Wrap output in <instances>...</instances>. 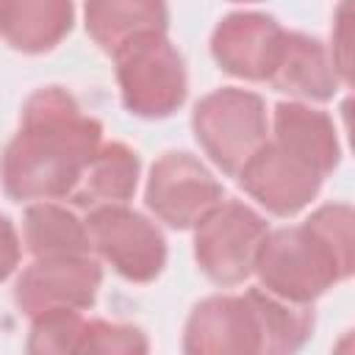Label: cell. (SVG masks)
<instances>
[{
    "instance_id": "6da1fadb",
    "label": "cell",
    "mask_w": 355,
    "mask_h": 355,
    "mask_svg": "<svg viewBox=\"0 0 355 355\" xmlns=\"http://www.w3.org/2000/svg\"><path fill=\"white\" fill-rule=\"evenodd\" d=\"M100 144L103 125L69 92L44 86L25 100L19 130L3 153V189L17 202L69 200Z\"/></svg>"
},
{
    "instance_id": "7a4b0ae2",
    "label": "cell",
    "mask_w": 355,
    "mask_h": 355,
    "mask_svg": "<svg viewBox=\"0 0 355 355\" xmlns=\"http://www.w3.org/2000/svg\"><path fill=\"white\" fill-rule=\"evenodd\" d=\"M352 208L344 202L316 208L302 225L266 236L252 275L266 294L308 305L352 275Z\"/></svg>"
},
{
    "instance_id": "3957f363",
    "label": "cell",
    "mask_w": 355,
    "mask_h": 355,
    "mask_svg": "<svg viewBox=\"0 0 355 355\" xmlns=\"http://www.w3.org/2000/svg\"><path fill=\"white\" fill-rule=\"evenodd\" d=\"M313 333V311L247 288L194 305L183 330V355H297Z\"/></svg>"
},
{
    "instance_id": "277c9868",
    "label": "cell",
    "mask_w": 355,
    "mask_h": 355,
    "mask_svg": "<svg viewBox=\"0 0 355 355\" xmlns=\"http://www.w3.org/2000/svg\"><path fill=\"white\" fill-rule=\"evenodd\" d=\"M116 80L122 103L144 119H164L186 100V67L164 31H147L125 42L116 53Z\"/></svg>"
},
{
    "instance_id": "5b68a950",
    "label": "cell",
    "mask_w": 355,
    "mask_h": 355,
    "mask_svg": "<svg viewBox=\"0 0 355 355\" xmlns=\"http://www.w3.org/2000/svg\"><path fill=\"white\" fill-rule=\"evenodd\" d=\"M191 128L202 153L225 175H239V169L269 139L263 100L255 92L236 86L205 94L191 114Z\"/></svg>"
},
{
    "instance_id": "8992f818",
    "label": "cell",
    "mask_w": 355,
    "mask_h": 355,
    "mask_svg": "<svg viewBox=\"0 0 355 355\" xmlns=\"http://www.w3.org/2000/svg\"><path fill=\"white\" fill-rule=\"evenodd\" d=\"M269 236L261 214L239 200H222L194 227V258L202 275L219 286L244 283Z\"/></svg>"
},
{
    "instance_id": "52a82bcc",
    "label": "cell",
    "mask_w": 355,
    "mask_h": 355,
    "mask_svg": "<svg viewBox=\"0 0 355 355\" xmlns=\"http://www.w3.org/2000/svg\"><path fill=\"white\" fill-rule=\"evenodd\" d=\"M147 208L175 230L197 227L222 200V183L191 153H164L147 178Z\"/></svg>"
},
{
    "instance_id": "ba28073f",
    "label": "cell",
    "mask_w": 355,
    "mask_h": 355,
    "mask_svg": "<svg viewBox=\"0 0 355 355\" xmlns=\"http://www.w3.org/2000/svg\"><path fill=\"white\" fill-rule=\"evenodd\" d=\"M92 250L130 283H150L166 263V241L161 230L125 205L94 208L86 216Z\"/></svg>"
},
{
    "instance_id": "9c48e42d",
    "label": "cell",
    "mask_w": 355,
    "mask_h": 355,
    "mask_svg": "<svg viewBox=\"0 0 355 355\" xmlns=\"http://www.w3.org/2000/svg\"><path fill=\"white\" fill-rule=\"evenodd\" d=\"M103 269L92 255L33 258L17 277L14 300L31 319L44 311H83L97 300Z\"/></svg>"
},
{
    "instance_id": "30bf717a",
    "label": "cell",
    "mask_w": 355,
    "mask_h": 355,
    "mask_svg": "<svg viewBox=\"0 0 355 355\" xmlns=\"http://www.w3.org/2000/svg\"><path fill=\"white\" fill-rule=\"evenodd\" d=\"M239 186L269 214L291 216L302 211L322 189V175L286 147L266 139V144L239 169Z\"/></svg>"
},
{
    "instance_id": "8fae6325",
    "label": "cell",
    "mask_w": 355,
    "mask_h": 355,
    "mask_svg": "<svg viewBox=\"0 0 355 355\" xmlns=\"http://www.w3.org/2000/svg\"><path fill=\"white\" fill-rule=\"evenodd\" d=\"M286 31L275 17L263 11H233L219 19L211 36V53L216 64L244 80H269Z\"/></svg>"
},
{
    "instance_id": "7c38bea8",
    "label": "cell",
    "mask_w": 355,
    "mask_h": 355,
    "mask_svg": "<svg viewBox=\"0 0 355 355\" xmlns=\"http://www.w3.org/2000/svg\"><path fill=\"white\" fill-rule=\"evenodd\" d=\"M269 83L288 97L324 103L338 92L341 78L333 67L327 47L319 39L286 31L280 58L269 75Z\"/></svg>"
},
{
    "instance_id": "4fadbf2b",
    "label": "cell",
    "mask_w": 355,
    "mask_h": 355,
    "mask_svg": "<svg viewBox=\"0 0 355 355\" xmlns=\"http://www.w3.org/2000/svg\"><path fill=\"white\" fill-rule=\"evenodd\" d=\"M272 141L302 158L327 178L341 158L333 119L305 103H277L272 114Z\"/></svg>"
},
{
    "instance_id": "5bb4252c",
    "label": "cell",
    "mask_w": 355,
    "mask_h": 355,
    "mask_svg": "<svg viewBox=\"0 0 355 355\" xmlns=\"http://www.w3.org/2000/svg\"><path fill=\"white\" fill-rule=\"evenodd\" d=\"M139 183V155L122 141L100 144L94 158L89 161L86 172L80 175L69 202L78 208H108L125 205Z\"/></svg>"
},
{
    "instance_id": "9a60e30c",
    "label": "cell",
    "mask_w": 355,
    "mask_h": 355,
    "mask_svg": "<svg viewBox=\"0 0 355 355\" xmlns=\"http://www.w3.org/2000/svg\"><path fill=\"white\" fill-rule=\"evenodd\" d=\"M75 8L61 0H3L0 36L19 53L53 50L72 28Z\"/></svg>"
},
{
    "instance_id": "2e32d148",
    "label": "cell",
    "mask_w": 355,
    "mask_h": 355,
    "mask_svg": "<svg viewBox=\"0 0 355 355\" xmlns=\"http://www.w3.org/2000/svg\"><path fill=\"white\" fill-rule=\"evenodd\" d=\"M22 244L33 258L92 255L86 222L55 202H31L25 208Z\"/></svg>"
},
{
    "instance_id": "e0dca14e",
    "label": "cell",
    "mask_w": 355,
    "mask_h": 355,
    "mask_svg": "<svg viewBox=\"0 0 355 355\" xmlns=\"http://www.w3.org/2000/svg\"><path fill=\"white\" fill-rule=\"evenodd\" d=\"M83 17H86L89 36L111 55L139 33H147V31L166 33V6L161 3H141V0L89 3L83 8Z\"/></svg>"
},
{
    "instance_id": "ac0fdd59",
    "label": "cell",
    "mask_w": 355,
    "mask_h": 355,
    "mask_svg": "<svg viewBox=\"0 0 355 355\" xmlns=\"http://www.w3.org/2000/svg\"><path fill=\"white\" fill-rule=\"evenodd\" d=\"M150 341L133 324L86 319L72 355H147Z\"/></svg>"
},
{
    "instance_id": "d6986e66",
    "label": "cell",
    "mask_w": 355,
    "mask_h": 355,
    "mask_svg": "<svg viewBox=\"0 0 355 355\" xmlns=\"http://www.w3.org/2000/svg\"><path fill=\"white\" fill-rule=\"evenodd\" d=\"M83 322L86 319L80 316V311H64V308L33 316L25 355H72Z\"/></svg>"
},
{
    "instance_id": "ffe728a7",
    "label": "cell",
    "mask_w": 355,
    "mask_h": 355,
    "mask_svg": "<svg viewBox=\"0 0 355 355\" xmlns=\"http://www.w3.org/2000/svg\"><path fill=\"white\" fill-rule=\"evenodd\" d=\"M22 258V239L8 216L0 214V283L8 280Z\"/></svg>"
},
{
    "instance_id": "44dd1931",
    "label": "cell",
    "mask_w": 355,
    "mask_h": 355,
    "mask_svg": "<svg viewBox=\"0 0 355 355\" xmlns=\"http://www.w3.org/2000/svg\"><path fill=\"white\" fill-rule=\"evenodd\" d=\"M349 344H352V336L347 333V336H344V338L338 341V347L333 349V355H349Z\"/></svg>"
}]
</instances>
